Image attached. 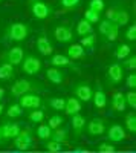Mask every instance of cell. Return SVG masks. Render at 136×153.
<instances>
[{
    "mask_svg": "<svg viewBox=\"0 0 136 153\" xmlns=\"http://www.w3.org/2000/svg\"><path fill=\"white\" fill-rule=\"evenodd\" d=\"M54 38L58 43H70L73 40V31L69 25H58L54 28Z\"/></svg>",
    "mask_w": 136,
    "mask_h": 153,
    "instance_id": "9",
    "label": "cell"
},
{
    "mask_svg": "<svg viewBox=\"0 0 136 153\" xmlns=\"http://www.w3.org/2000/svg\"><path fill=\"white\" fill-rule=\"evenodd\" d=\"M130 153H136V152H130Z\"/></svg>",
    "mask_w": 136,
    "mask_h": 153,
    "instance_id": "50",
    "label": "cell"
},
{
    "mask_svg": "<svg viewBox=\"0 0 136 153\" xmlns=\"http://www.w3.org/2000/svg\"><path fill=\"white\" fill-rule=\"evenodd\" d=\"M118 35H119V26H116V25L113 23V25H112V28H110V31L107 32L106 38H107L109 42H115L116 38H118Z\"/></svg>",
    "mask_w": 136,
    "mask_h": 153,
    "instance_id": "40",
    "label": "cell"
},
{
    "mask_svg": "<svg viewBox=\"0 0 136 153\" xmlns=\"http://www.w3.org/2000/svg\"><path fill=\"white\" fill-rule=\"evenodd\" d=\"M107 78L110 84H119L124 80V68L119 63H112L107 68Z\"/></svg>",
    "mask_w": 136,
    "mask_h": 153,
    "instance_id": "13",
    "label": "cell"
},
{
    "mask_svg": "<svg viewBox=\"0 0 136 153\" xmlns=\"http://www.w3.org/2000/svg\"><path fill=\"white\" fill-rule=\"evenodd\" d=\"M34 87H35V84H34L32 81L24 80V78H20V80H17L14 84L11 86V97L20 98V97H23V95L32 92Z\"/></svg>",
    "mask_w": 136,
    "mask_h": 153,
    "instance_id": "6",
    "label": "cell"
},
{
    "mask_svg": "<svg viewBox=\"0 0 136 153\" xmlns=\"http://www.w3.org/2000/svg\"><path fill=\"white\" fill-rule=\"evenodd\" d=\"M98 23H100V34H101L103 37H106V35H107V32L110 31V28H112V25H113V23L110 22V20H107V19L100 20Z\"/></svg>",
    "mask_w": 136,
    "mask_h": 153,
    "instance_id": "39",
    "label": "cell"
},
{
    "mask_svg": "<svg viewBox=\"0 0 136 153\" xmlns=\"http://www.w3.org/2000/svg\"><path fill=\"white\" fill-rule=\"evenodd\" d=\"M35 46H37V51L41 54V55H52L54 54V46L51 43V40L47 38V35L41 34L35 42Z\"/></svg>",
    "mask_w": 136,
    "mask_h": 153,
    "instance_id": "16",
    "label": "cell"
},
{
    "mask_svg": "<svg viewBox=\"0 0 136 153\" xmlns=\"http://www.w3.org/2000/svg\"><path fill=\"white\" fill-rule=\"evenodd\" d=\"M126 86L130 89V91H135V89H136V74H135V72H132L130 75H127Z\"/></svg>",
    "mask_w": 136,
    "mask_h": 153,
    "instance_id": "43",
    "label": "cell"
},
{
    "mask_svg": "<svg viewBox=\"0 0 136 153\" xmlns=\"http://www.w3.org/2000/svg\"><path fill=\"white\" fill-rule=\"evenodd\" d=\"M49 63L52 68H72L73 71H77V66L73 65V61L64 54H54L49 58Z\"/></svg>",
    "mask_w": 136,
    "mask_h": 153,
    "instance_id": "15",
    "label": "cell"
},
{
    "mask_svg": "<svg viewBox=\"0 0 136 153\" xmlns=\"http://www.w3.org/2000/svg\"><path fill=\"white\" fill-rule=\"evenodd\" d=\"M81 48L84 51H95L96 48V37L95 34H89V35H86V37H81Z\"/></svg>",
    "mask_w": 136,
    "mask_h": 153,
    "instance_id": "26",
    "label": "cell"
},
{
    "mask_svg": "<svg viewBox=\"0 0 136 153\" xmlns=\"http://www.w3.org/2000/svg\"><path fill=\"white\" fill-rule=\"evenodd\" d=\"M41 103H43L41 97L37 95V94H34V92H29V94H26V95L20 97V101H18V104L21 106V109H28V110L40 109Z\"/></svg>",
    "mask_w": 136,
    "mask_h": 153,
    "instance_id": "8",
    "label": "cell"
},
{
    "mask_svg": "<svg viewBox=\"0 0 136 153\" xmlns=\"http://www.w3.org/2000/svg\"><path fill=\"white\" fill-rule=\"evenodd\" d=\"M12 76H14V66L9 65L6 61H2L0 63V80H11Z\"/></svg>",
    "mask_w": 136,
    "mask_h": 153,
    "instance_id": "25",
    "label": "cell"
},
{
    "mask_svg": "<svg viewBox=\"0 0 136 153\" xmlns=\"http://www.w3.org/2000/svg\"><path fill=\"white\" fill-rule=\"evenodd\" d=\"M35 135L38 136L40 139H43V141H47V139H51V135H52V129L49 127L47 124L41 123L38 127L35 129Z\"/></svg>",
    "mask_w": 136,
    "mask_h": 153,
    "instance_id": "27",
    "label": "cell"
},
{
    "mask_svg": "<svg viewBox=\"0 0 136 153\" xmlns=\"http://www.w3.org/2000/svg\"><path fill=\"white\" fill-rule=\"evenodd\" d=\"M107 20H110L112 23H115L116 26H124L130 22V14L129 11L124 8H112L107 11Z\"/></svg>",
    "mask_w": 136,
    "mask_h": 153,
    "instance_id": "4",
    "label": "cell"
},
{
    "mask_svg": "<svg viewBox=\"0 0 136 153\" xmlns=\"http://www.w3.org/2000/svg\"><path fill=\"white\" fill-rule=\"evenodd\" d=\"M73 94H75V98L80 100L81 103H89L93 97V89L90 84L81 81L73 86Z\"/></svg>",
    "mask_w": 136,
    "mask_h": 153,
    "instance_id": "7",
    "label": "cell"
},
{
    "mask_svg": "<svg viewBox=\"0 0 136 153\" xmlns=\"http://www.w3.org/2000/svg\"><path fill=\"white\" fill-rule=\"evenodd\" d=\"M44 120V112L41 109H35V110H29V121L35 123V124H41Z\"/></svg>",
    "mask_w": 136,
    "mask_h": 153,
    "instance_id": "32",
    "label": "cell"
},
{
    "mask_svg": "<svg viewBox=\"0 0 136 153\" xmlns=\"http://www.w3.org/2000/svg\"><path fill=\"white\" fill-rule=\"evenodd\" d=\"M0 130H2V139H16L17 135L21 132V126L18 123H11L6 121L0 126Z\"/></svg>",
    "mask_w": 136,
    "mask_h": 153,
    "instance_id": "12",
    "label": "cell"
},
{
    "mask_svg": "<svg viewBox=\"0 0 136 153\" xmlns=\"http://www.w3.org/2000/svg\"><path fill=\"white\" fill-rule=\"evenodd\" d=\"M21 71L26 75H37L41 71V60L35 55H24L21 61Z\"/></svg>",
    "mask_w": 136,
    "mask_h": 153,
    "instance_id": "5",
    "label": "cell"
},
{
    "mask_svg": "<svg viewBox=\"0 0 136 153\" xmlns=\"http://www.w3.org/2000/svg\"><path fill=\"white\" fill-rule=\"evenodd\" d=\"M126 104L130 109H136V92L135 91L127 92V95H126Z\"/></svg>",
    "mask_w": 136,
    "mask_h": 153,
    "instance_id": "41",
    "label": "cell"
},
{
    "mask_svg": "<svg viewBox=\"0 0 136 153\" xmlns=\"http://www.w3.org/2000/svg\"><path fill=\"white\" fill-rule=\"evenodd\" d=\"M3 141V139H2V130H0V143H2Z\"/></svg>",
    "mask_w": 136,
    "mask_h": 153,
    "instance_id": "48",
    "label": "cell"
},
{
    "mask_svg": "<svg viewBox=\"0 0 136 153\" xmlns=\"http://www.w3.org/2000/svg\"><path fill=\"white\" fill-rule=\"evenodd\" d=\"M44 149H46L49 153H58V152H61V150L64 149V146L60 144V143L52 141V139H47V141L44 143Z\"/></svg>",
    "mask_w": 136,
    "mask_h": 153,
    "instance_id": "33",
    "label": "cell"
},
{
    "mask_svg": "<svg viewBox=\"0 0 136 153\" xmlns=\"http://www.w3.org/2000/svg\"><path fill=\"white\" fill-rule=\"evenodd\" d=\"M49 106H51L54 110H64V106H66V100L64 98H60V97H54V98H49L47 100Z\"/></svg>",
    "mask_w": 136,
    "mask_h": 153,
    "instance_id": "30",
    "label": "cell"
},
{
    "mask_svg": "<svg viewBox=\"0 0 136 153\" xmlns=\"http://www.w3.org/2000/svg\"><path fill=\"white\" fill-rule=\"evenodd\" d=\"M69 153H87L84 149H75V150H72V152H69Z\"/></svg>",
    "mask_w": 136,
    "mask_h": 153,
    "instance_id": "45",
    "label": "cell"
},
{
    "mask_svg": "<svg viewBox=\"0 0 136 153\" xmlns=\"http://www.w3.org/2000/svg\"><path fill=\"white\" fill-rule=\"evenodd\" d=\"M124 124H126V129L130 133H135L136 132V115L135 113H129L126 117V120H124Z\"/></svg>",
    "mask_w": 136,
    "mask_h": 153,
    "instance_id": "35",
    "label": "cell"
},
{
    "mask_svg": "<svg viewBox=\"0 0 136 153\" xmlns=\"http://www.w3.org/2000/svg\"><path fill=\"white\" fill-rule=\"evenodd\" d=\"M84 20H87L90 25H93V23H98L100 22V19H101V14L100 12H95V11H92V9H86V12H84V17H83Z\"/></svg>",
    "mask_w": 136,
    "mask_h": 153,
    "instance_id": "36",
    "label": "cell"
},
{
    "mask_svg": "<svg viewBox=\"0 0 136 153\" xmlns=\"http://www.w3.org/2000/svg\"><path fill=\"white\" fill-rule=\"evenodd\" d=\"M3 112H5V106H3V104H0V115H2Z\"/></svg>",
    "mask_w": 136,
    "mask_h": 153,
    "instance_id": "47",
    "label": "cell"
},
{
    "mask_svg": "<svg viewBox=\"0 0 136 153\" xmlns=\"http://www.w3.org/2000/svg\"><path fill=\"white\" fill-rule=\"evenodd\" d=\"M130 54H132V48H130L129 45H126V43H119V45L116 46V49H115V57H116L118 60H124V58H127Z\"/></svg>",
    "mask_w": 136,
    "mask_h": 153,
    "instance_id": "28",
    "label": "cell"
},
{
    "mask_svg": "<svg viewBox=\"0 0 136 153\" xmlns=\"http://www.w3.org/2000/svg\"><path fill=\"white\" fill-rule=\"evenodd\" d=\"M126 138H127V132H126L124 127L119 126V124H112L107 129V139L110 143L118 144V143H122Z\"/></svg>",
    "mask_w": 136,
    "mask_h": 153,
    "instance_id": "11",
    "label": "cell"
},
{
    "mask_svg": "<svg viewBox=\"0 0 136 153\" xmlns=\"http://www.w3.org/2000/svg\"><path fill=\"white\" fill-rule=\"evenodd\" d=\"M98 152H101V153H113L115 152V146L110 144V143H103V144L98 146Z\"/></svg>",
    "mask_w": 136,
    "mask_h": 153,
    "instance_id": "44",
    "label": "cell"
},
{
    "mask_svg": "<svg viewBox=\"0 0 136 153\" xmlns=\"http://www.w3.org/2000/svg\"><path fill=\"white\" fill-rule=\"evenodd\" d=\"M51 139L52 141H55V143H60V144H66L67 141H69V132L66 130V129H54L52 130V135H51Z\"/></svg>",
    "mask_w": 136,
    "mask_h": 153,
    "instance_id": "24",
    "label": "cell"
},
{
    "mask_svg": "<svg viewBox=\"0 0 136 153\" xmlns=\"http://www.w3.org/2000/svg\"><path fill=\"white\" fill-rule=\"evenodd\" d=\"M127 107L126 104V94L122 92H115L112 95V109L116 112H124Z\"/></svg>",
    "mask_w": 136,
    "mask_h": 153,
    "instance_id": "21",
    "label": "cell"
},
{
    "mask_svg": "<svg viewBox=\"0 0 136 153\" xmlns=\"http://www.w3.org/2000/svg\"><path fill=\"white\" fill-rule=\"evenodd\" d=\"M11 153H21V152H18V150H16V152H11Z\"/></svg>",
    "mask_w": 136,
    "mask_h": 153,
    "instance_id": "49",
    "label": "cell"
},
{
    "mask_svg": "<svg viewBox=\"0 0 136 153\" xmlns=\"http://www.w3.org/2000/svg\"><path fill=\"white\" fill-rule=\"evenodd\" d=\"M124 37H126V40H129V42H135L136 40V25H130L129 29L124 32Z\"/></svg>",
    "mask_w": 136,
    "mask_h": 153,
    "instance_id": "42",
    "label": "cell"
},
{
    "mask_svg": "<svg viewBox=\"0 0 136 153\" xmlns=\"http://www.w3.org/2000/svg\"><path fill=\"white\" fill-rule=\"evenodd\" d=\"M87 9H92L95 12H101L106 9V2L104 0H89V5H87Z\"/></svg>",
    "mask_w": 136,
    "mask_h": 153,
    "instance_id": "34",
    "label": "cell"
},
{
    "mask_svg": "<svg viewBox=\"0 0 136 153\" xmlns=\"http://www.w3.org/2000/svg\"><path fill=\"white\" fill-rule=\"evenodd\" d=\"M63 123H64V120H63V117H61V115H52V117L47 120L46 124L54 130V129H58V127H61V124H63Z\"/></svg>",
    "mask_w": 136,
    "mask_h": 153,
    "instance_id": "37",
    "label": "cell"
},
{
    "mask_svg": "<svg viewBox=\"0 0 136 153\" xmlns=\"http://www.w3.org/2000/svg\"><path fill=\"white\" fill-rule=\"evenodd\" d=\"M29 8H31V12L32 16L37 19V20H46L49 17L54 16V6L49 5L44 0H31L29 2Z\"/></svg>",
    "mask_w": 136,
    "mask_h": 153,
    "instance_id": "2",
    "label": "cell"
},
{
    "mask_svg": "<svg viewBox=\"0 0 136 153\" xmlns=\"http://www.w3.org/2000/svg\"><path fill=\"white\" fill-rule=\"evenodd\" d=\"M70 124H72V129H73V132H75V135L80 136L83 129H86V118L83 117V115H80V113L72 115Z\"/></svg>",
    "mask_w": 136,
    "mask_h": 153,
    "instance_id": "22",
    "label": "cell"
},
{
    "mask_svg": "<svg viewBox=\"0 0 136 153\" xmlns=\"http://www.w3.org/2000/svg\"><path fill=\"white\" fill-rule=\"evenodd\" d=\"M75 32H77L78 37H86V35H89V34H93V29H92V25H90L87 20L81 19V20L77 23Z\"/></svg>",
    "mask_w": 136,
    "mask_h": 153,
    "instance_id": "23",
    "label": "cell"
},
{
    "mask_svg": "<svg viewBox=\"0 0 136 153\" xmlns=\"http://www.w3.org/2000/svg\"><path fill=\"white\" fill-rule=\"evenodd\" d=\"M3 97H5V89H2V87H0V101L3 100Z\"/></svg>",
    "mask_w": 136,
    "mask_h": 153,
    "instance_id": "46",
    "label": "cell"
},
{
    "mask_svg": "<svg viewBox=\"0 0 136 153\" xmlns=\"http://www.w3.org/2000/svg\"><path fill=\"white\" fill-rule=\"evenodd\" d=\"M14 147L18 150V152H26L29 149L34 147V135L29 129L26 130H21L17 138L14 139Z\"/></svg>",
    "mask_w": 136,
    "mask_h": 153,
    "instance_id": "3",
    "label": "cell"
},
{
    "mask_svg": "<svg viewBox=\"0 0 136 153\" xmlns=\"http://www.w3.org/2000/svg\"><path fill=\"white\" fill-rule=\"evenodd\" d=\"M121 66L129 69V71H132V72H135V69H136V57L135 55H129L127 58L122 60V65Z\"/></svg>",
    "mask_w": 136,
    "mask_h": 153,
    "instance_id": "38",
    "label": "cell"
},
{
    "mask_svg": "<svg viewBox=\"0 0 136 153\" xmlns=\"http://www.w3.org/2000/svg\"><path fill=\"white\" fill-rule=\"evenodd\" d=\"M6 115H8V118L11 120H14V118H18L23 115V109L18 103H14V104H9L8 109H6Z\"/></svg>",
    "mask_w": 136,
    "mask_h": 153,
    "instance_id": "29",
    "label": "cell"
},
{
    "mask_svg": "<svg viewBox=\"0 0 136 153\" xmlns=\"http://www.w3.org/2000/svg\"><path fill=\"white\" fill-rule=\"evenodd\" d=\"M0 2H2V0H0Z\"/></svg>",
    "mask_w": 136,
    "mask_h": 153,
    "instance_id": "51",
    "label": "cell"
},
{
    "mask_svg": "<svg viewBox=\"0 0 136 153\" xmlns=\"http://www.w3.org/2000/svg\"><path fill=\"white\" fill-rule=\"evenodd\" d=\"M64 76H66V74L61 71L60 68H49V69L46 71V78H47V81L52 83V84H55V86H58V84L63 83V81H64Z\"/></svg>",
    "mask_w": 136,
    "mask_h": 153,
    "instance_id": "17",
    "label": "cell"
},
{
    "mask_svg": "<svg viewBox=\"0 0 136 153\" xmlns=\"http://www.w3.org/2000/svg\"><path fill=\"white\" fill-rule=\"evenodd\" d=\"M31 34V29L26 23H21V22H14L11 23L9 26L5 29V35L3 38L8 42H23L26 40L28 35Z\"/></svg>",
    "mask_w": 136,
    "mask_h": 153,
    "instance_id": "1",
    "label": "cell"
},
{
    "mask_svg": "<svg viewBox=\"0 0 136 153\" xmlns=\"http://www.w3.org/2000/svg\"><path fill=\"white\" fill-rule=\"evenodd\" d=\"M58 3L64 11H73V9L80 8L81 0H58Z\"/></svg>",
    "mask_w": 136,
    "mask_h": 153,
    "instance_id": "31",
    "label": "cell"
},
{
    "mask_svg": "<svg viewBox=\"0 0 136 153\" xmlns=\"http://www.w3.org/2000/svg\"><path fill=\"white\" fill-rule=\"evenodd\" d=\"M66 55L72 60V61H75V60H83L86 57V51L81 48L80 43H72L67 46L66 49Z\"/></svg>",
    "mask_w": 136,
    "mask_h": 153,
    "instance_id": "19",
    "label": "cell"
},
{
    "mask_svg": "<svg viewBox=\"0 0 136 153\" xmlns=\"http://www.w3.org/2000/svg\"><path fill=\"white\" fill-rule=\"evenodd\" d=\"M81 101L77 100L75 97H70L66 100V106H64V110H66V115H69V117H72V115H77L81 112Z\"/></svg>",
    "mask_w": 136,
    "mask_h": 153,
    "instance_id": "20",
    "label": "cell"
},
{
    "mask_svg": "<svg viewBox=\"0 0 136 153\" xmlns=\"http://www.w3.org/2000/svg\"><path fill=\"white\" fill-rule=\"evenodd\" d=\"M92 101H93V104L96 109H106L107 107V95L106 92L101 89V86H96V89L93 91V97H92Z\"/></svg>",
    "mask_w": 136,
    "mask_h": 153,
    "instance_id": "18",
    "label": "cell"
},
{
    "mask_svg": "<svg viewBox=\"0 0 136 153\" xmlns=\"http://www.w3.org/2000/svg\"><path fill=\"white\" fill-rule=\"evenodd\" d=\"M23 58H24V49H23L21 46H14V48H11L8 52L3 55V61L9 63V65H12V66L21 65Z\"/></svg>",
    "mask_w": 136,
    "mask_h": 153,
    "instance_id": "10",
    "label": "cell"
},
{
    "mask_svg": "<svg viewBox=\"0 0 136 153\" xmlns=\"http://www.w3.org/2000/svg\"><path fill=\"white\" fill-rule=\"evenodd\" d=\"M86 130L89 136H100L106 132V123L101 118H93L89 123H86Z\"/></svg>",
    "mask_w": 136,
    "mask_h": 153,
    "instance_id": "14",
    "label": "cell"
}]
</instances>
